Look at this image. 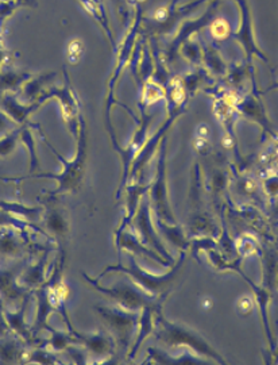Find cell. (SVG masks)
I'll return each mask as SVG.
<instances>
[{
  "instance_id": "cell-6",
  "label": "cell",
  "mask_w": 278,
  "mask_h": 365,
  "mask_svg": "<svg viewBox=\"0 0 278 365\" xmlns=\"http://www.w3.org/2000/svg\"><path fill=\"white\" fill-rule=\"evenodd\" d=\"M28 299H23L22 308L18 312H12L8 308L4 310V317L8 324L10 330H14L18 335H21L23 339L31 341V330L26 326L23 318H25V310H26Z\"/></svg>"
},
{
  "instance_id": "cell-2",
  "label": "cell",
  "mask_w": 278,
  "mask_h": 365,
  "mask_svg": "<svg viewBox=\"0 0 278 365\" xmlns=\"http://www.w3.org/2000/svg\"><path fill=\"white\" fill-rule=\"evenodd\" d=\"M96 310L100 312L110 329L119 337V341L127 346L138 324V317L117 307H97Z\"/></svg>"
},
{
  "instance_id": "cell-3",
  "label": "cell",
  "mask_w": 278,
  "mask_h": 365,
  "mask_svg": "<svg viewBox=\"0 0 278 365\" xmlns=\"http://www.w3.org/2000/svg\"><path fill=\"white\" fill-rule=\"evenodd\" d=\"M23 271V263L14 261L11 265H0V297L7 303H17L23 301L28 288L23 287L19 280V274Z\"/></svg>"
},
{
  "instance_id": "cell-8",
  "label": "cell",
  "mask_w": 278,
  "mask_h": 365,
  "mask_svg": "<svg viewBox=\"0 0 278 365\" xmlns=\"http://www.w3.org/2000/svg\"><path fill=\"white\" fill-rule=\"evenodd\" d=\"M22 357V348L15 339L0 337V363H18Z\"/></svg>"
},
{
  "instance_id": "cell-4",
  "label": "cell",
  "mask_w": 278,
  "mask_h": 365,
  "mask_svg": "<svg viewBox=\"0 0 278 365\" xmlns=\"http://www.w3.org/2000/svg\"><path fill=\"white\" fill-rule=\"evenodd\" d=\"M95 288L111 297L112 299H115L128 310H138L143 306H149L152 301V298L148 297L145 292H141L138 288L127 283H122L114 288H103L95 284Z\"/></svg>"
},
{
  "instance_id": "cell-5",
  "label": "cell",
  "mask_w": 278,
  "mask_h": 365,
  "mask_svg": "<svg viewBox=\"0 0 278 365\" xmlns=\"http://www.w3.org/2000/svg\"><path fill=\"white\" fill-rule=\"evenodd\" d=\"M26 250L25 241L19 234L7 226H0V260L6 261L8 259L17 261Z\"/></svg>"
},
{
  "instance_id": "cell-10",
  "label": "cell",
  "mask_w": 278,
  "mask_h": 365,
  "mask_svg": "<svg viewBox=\"0 0 278 365\" xmlns=\"http://www.w3.org/2000/svg\"><path fill=\"white\" fill-rule=\"evenodd\" d=\"M46 227L57 236H63L68 232V221L60 212H50L46 218Z\"/></svg>"
},
{
  "instance_id": "cell-14",
  "label": "cell",
  "mask_w": 278,
  "mask_h": 365,
  "mask_svg": "<svg viewBox=\"0 0 278 365\" xmlns=\"http://www.w3.org/2000/svg\"><path fill=\"white\" fill-rule=\"evenodd\" d=\"M0 180H3V182H17L18 179H10V178H0Z\"/></svg>"
},
{
  "instance_id": "cell-15",
  "label": "cell",
  "mask_w": 278,
  "mask_h": 365,
  "mask_svg": "<svg viewBox=\"0 0 278 365\" xmlns=\"http://www.w3.org/2000/svg\"><path fill=\"white\" fill-rule=\"evenodd\" d=\"M6 124H4V121L0 118V129H3Z\"/></svg>"
},
{
  "instance_id": "cell-7",
  "label": "cell",
  "mask_w": 278,
  "mask_h": 365,
  "mask_svg": "<svg viewBox=\"0 0 278 365\" xmlns=\"http://www.w3.org/2000/svg\"><path fill=\"white\" fill-rule=\"evenodd\" d=\"M131 265H132L131 270H124V268H121V270H123L124 272L131 274L134 279L139 280L138 283L143 284L148 291H153V292H155L157 288H162L163 286L169 284V281H172L173 274H175V272H173V274H166L163 277H152L149 274H143L141 270H138L134 261H131Z\"/></svg>"
},
{
  "instance_id": "cell-13",
  "label": "cell",
  "mask_w": 278,
  "mask_h": 365,
  "mask_svg": "<svg viewBox=\"0 0 278 365\" xmlns=\"http://www.w3.org/2000/svg\"><path fill=\"white\" fill-rule=\"evenodd\" d=\"M212 32H214V35L217 37V38L226 37L227 32H228V28H227L226 22H223V21H217V22H215V25L212 26Z\"/></svg>"
},
{
  "instance_id": "cell-9",
  "label": "cell",
  "mask_w": 278,
  "mask_h": 365,
  "mask_svg": "<svg viewBox=\"0 0 278 365\" xmlns=\"http://www.w3.org/2000/svg\"><path fill=\"white\" fill-rule=\"evenodd\" d=\"M86 345L95 355L99 356H108L114 350L112 338L106 335H93L84 338Z\"/></svg>"
},
{
  "instance_id": "cell-16",
  "label": "cell",
  "mask_w": 278,
  "mask_h": 365,
  "mask_svg": "<svg viewBox=\"0 0 278 365\" xmlns=\"http://www.w3.org/2000/svg\"><path fill=\"white\" fill-rule=\"evenodd\" d=\"M131 1H142V0H131Z\"/></svg>"
},
{
  "instance_id": "cell-12",
  "label": "cell",
  "mask_w": 278,
  "mask_h": 365,
  "mask_svg": "<svg viewBox=\"0 0 278 365\" xmlns=\"http://www.w3.org/2000/svg\"><path fill=\"white\" fill-rule=\"evenodd\" d=\"M4 301L3 298L0 297V337H6L10 332V328H8V324L6 321V317H4Z\"/></svg>"
},
{
  "instance_id": "cell-1",
  "label": "cell",
  "mask_w": 278,
  "mask_h": 365,
  "mask_svg": "<svg viewBox=\"0 0 278 365\" xmlns=\"http://www.w3.org/2000/svg\"><path fill=\"white\" fill-rule=\"evenodd\" d=\"M158 337L168 345L170 346H181L186 345L192 349H195L196 352L210 357V359H215L219 363H224L220 356L217 355V350L212 349V346L197 333H195L193 330L188 329L186 326H180L176 324H172L169 321H166L162 315L158 317Z\"/></svg>"
},
{
  "instance_id": "cell-11",
  "label": "cell",
  "mask_w": 278,
  "mask_h": 365,
  "mask_svg": "<svg viewBox=\"0 0 278 365\" xmlns=\"http://www.w3.org/2000/svg\"><path fill=\"white\" fill-rule=\"evenodd\" d=\"M83 42L80 39H72L68 45L66 49V56H68V61L70 64H77L79 60L81 59L83 55Z\"/></svg>"
}]
</instances>
